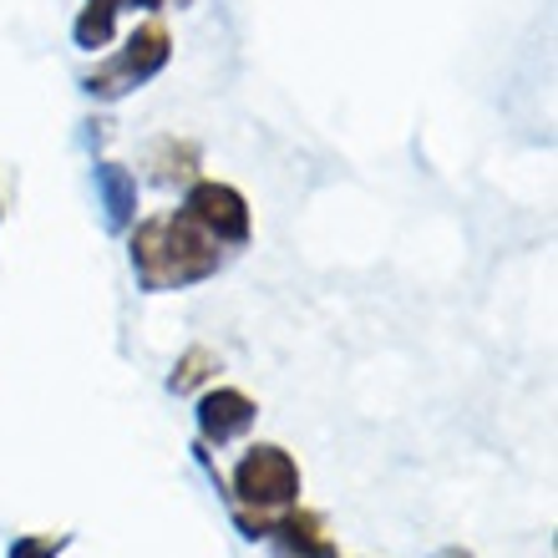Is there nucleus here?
<instances>
[{
    "label": "nucleus",
    "mask_w": 558,
    "mask_h": 558,
    "mask_svg": "<svg viewBox=\"0 0 558 558\" xmlns=\"http://www.w3.org/2000/svg\"><path fill=\"white\" fill-rule=\"evenodd\" d=\"M118 0H87V11L76 15V41L87 46V51H97V46L112 41V21H118Z\"/></svg>",
    "instance_id": "1a4fd4ad"
},
{
    "label": "nucleus",
    "mask_w": 558,
    "mask_h": 558,
    "mask_svg": "<svg viewBox=\"0 0 558 558\" xmlns=\"http://www.w3.org/2000/svg\"><path fill=\"white\" fill-rule=\"evenodd\" d=\"M452 558H468V554H452Z\"/></svg>",
    "instance_id": "ddd939ff"
},
{
    "label": "nucleus",
    "mask_w": 558,
    "mask_h": 558,
    "mask_svg": "<svg viewBox=\"0 0 558 558\" xmlns=\"http://www.w3.org/2000/svg\"><path fill=\"white\" fill-rule=\"evenodd\" d=\"M214 371H219V355L208 351V345H193V351H189V355H183V361H178V366H173V376H168V386H173V391H193V386H198V381H208Z\"/></svg>",
    "instance_id": "9d476101"
},
{
    "label": "nucleus",
    "mask_w": 558,
    "mask_h": 558,
    "mask_svg": "<svg viewBox=\"0 0 558 558\" xmlns=\"http://www.w3.org/2000/svg\"><path fill=\"white\" fill-rule=\"evenodd\" d=\"M223 244L204 234L189 214H158L133 229V269L147 290H183L219 269Z\"/></svg>",
    "instance_id": "f257e3e1"
},
{
    "label": "nucleus",
    "mask_w": 558,
    "mask_h": 558,
    "mask_svg": "<svg viewBox=\"0 0 558 558\" xmlns=\"http://www.w3.org/2000/svg\"><path fill=\"white\" fill-rule=\"evenodd\" d=\"M118 5H183V0H118Z\"/></svg>",
    "instance_id": "f8f14e48"
},
{
    "label": "nucleus",
    "mask_w": 558,
    "mask_h": 558,
    "mask_svg": "<svg viewBox=\"0 0 558 558\" xmlns=\"http://www.w3.org/2000/svg\"><path fill=\"white\" fill-rule=\"evenodd\" d=\"M153 168H158V183H189L193 168H198V147L193 143H178V137H162L153 147Z\"/></svg>",
    "instance_id": "6e6552de"
},
{
    "label": "nucleus",
    "mask_w": 558,
    "mask_h": 558,
    "mask_svg": "<svg viewBox=\"0 0 558 558\" xmlns=\"http://www.w3.org/2000/svg\"><path fill=\"white\" fill-rule=\"evenodd\" d=\"M97 183H102L112 229H128V219H133V208H137V178L128 173V168H118V162H102V168H97Z\"/></svg>",
    "instance_id": "0eeeda50"
},
{
    "label": "nucleus",
    "mask_w": 558,
    "mask_h": 558,
    "mask_svg": "<svg viewBox=\"0 0 558 558\" xmlns=\"http://www.w3.org/2000/svg\"><path fill=\"white\" fill-rule=\"evenodd\" d=\"M265 538L275 544V558H336L325 518L310 513V508H279Z\"/></svg>",
    "instance_id": "39448f33"
},
{
    "label": "nucleus",
    "mask_w": 558,
    "mask_h": 558,
    "mask_svg": "<svg viewBox=\"0 0 558 558\" xmlns=\"http://www.w3.org/2000/svg\"><path fill=\"white\" fill-rule=\"evenodd\" d=\"M61 548H66V533H31L11 544V558H57Z\"/></svg>",
    "instance_id": "9b49d317"
},
{
    "label": "nucleus",
    "mask_w": 558,
    "mask_h": 558,
    "mask_svg": "<svg viewBox=\"0 0 558 558\" xmlns=\"http://www.w3.org/2000/svg\"><path fill=\"white\" fill-rule=\"evenodd\" d=\"M162 61H168V26H162V21H147V26H137L133 36H128V46L107 61L102 72L87 76V92H97V97H122V92H133L137 82H147L153 72H162Z\"/></svg>",
    "instance_id": "7ed1b4c3"
},
{
    "label": "nucleus",
    "mask_w": 558,
    "mask_h": 558,
    "mask_svg": "<svg viewBox=\"0 0 558 558\" xmlns=\"http://www.w3.org/2000/svg\"><path fill=\"white\" fill-rule=\"evenodd\" d=\"M183 214H189L204 234L219 239V244H244V239H250V208H244V198H239L229 183H208V178L193 183Z\"/></svg>",
    "instance_id": "20e7f679"
},
{
    "label": "nucleus",
    "mask_w": 558,
    "mask_h": 558,
    "mask_svg": "<svg viewBox=\"0 0 558 558\" xmlns=\"http://www.w3.org/2000/svg\"><path fill=\"white\" fill-rule=\"evenodd\" d=\"M254 416H259V407H254L244 391H234V386H219V391H208L204 401H198V432H204V441L214 447V441H234L244 437L254 426Z\"/></svg>",
    "instance_id": "423d86ee"
},
{
    "label": "nucleus",
    "mask_w": 558,
    "mask_h": 558,
    "mask_svg": "<svg viewBox=\"0 0 558 558\" xmlns=\"http://www.w3.org/2000/svg\"><path fill=\"white\" fill-rule=\"evenodd\" d=\"M234 508H254V513H279V508H290L300 498V468H294V457L275 441H259L250 452L239 457L234 477Z\"/></svg>",
    "instance_id": "f03ea898"
}]
</instances>
